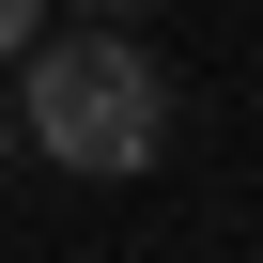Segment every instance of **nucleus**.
I'll list each match as a JSON object with an SVG mask.
<instances>
[{"instance_id":"f03ea898","label":"nucleus","mask_w":263,"mask_h":263,"mask_svg":"<svg viewBox=\"0 0 263 263\" xmlns=\"http://www.w3.org/2000/svg\"><path fill=\"white\" fill-rule=\"evenodd\" d=\"M31 31H47V0H0V62H16V47H31Z\"/></svg>"},{"instance_id":"f257e3e1","label":"nucleus","mask_w":263,"mask_h":263,"mask_svg":"<svg viewBox=\"0 0 263 263\" xmlns=\"http://www.w3.org/2000/svg\"><path fill=\"white\" fill-rule=\"evenodd\" d=\"M16 140L124 186V171H155L171 155V62L140 31H31L16 47Z\"/></svg>"},{"instance_id":"20e7f679","label":"nucleus","mask_w":263,"mask_h":263,"mask_svg":"<svg viewBox=\"0 0 263 263\" xmlns=\"http://www.w3.org/2000/svg\"><path fill=\"white\" fill-rule=\"evenodd\" d=\"M0 155H16V108H0Z\"/></svg>"},{"instance_id":"7ed1b4c3","label":"nucleus","mask_w":263,"mask_h":263,"mask_svg":"<svg viewBox=\"0 0 263 263\" xmlns=\"http://www.w3.org/2000/svg\"><path fill=\"white\" fill-rule=\"evenodd\" d=\"M124 16H140V0H78V31H124Z\"/></svg>"}]
</instances>
